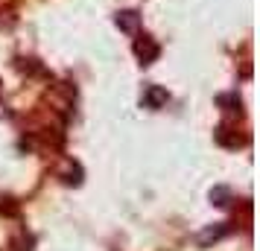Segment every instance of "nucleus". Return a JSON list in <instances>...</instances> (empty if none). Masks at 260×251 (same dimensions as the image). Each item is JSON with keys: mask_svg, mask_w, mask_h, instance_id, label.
Here are the masks:
<instances>
[{"mask_svg": "<svg viewBox=\"0 0 260 251\" xmlns=\"http://www.w3.org/2000/svg\"><path fill=\"white\" fill-rule=\"evenodd\" d=\"M135 53H138V59H141V64H152L155 59H158V53H161V47L155 44L149 35H143L135 41Z\"/></svg>", "mask_w": 260, "mask_h": 251, "instance_id": "1", "label": "nucleus"}, {"mask_svg": "<svg viewBox=\"0 0 260 251\" xmlns=\"http://www.w3.org/2000/svg\"><path fill=\"white\" fill-rule=\"evenodd\" d=\"M167 99H170V96H167V91L161 85H149V88L143 91V105L146 108H161Z\"/></svg>", "mask_w": 260, "mask_h": 251, "instance_id": "2", "label": "nucleus"}, {"mask_svg": "<svg viewBox=\"0 0 260 251\" xmlns=\"http://www.w3.org/2000/svg\"><path fill=\"white\" fill-rule=\"evenodd\" d=\"M228 231H231V228H228V222H219L216 228H208V231L199 237V242H202V245H211V242H216V239H222Z\"/></svg>", "mask_w": 260, "mask_h": 251, "instance_id": "3", "label": "nucleus"}, {"mask_svg": "<svg viewBox=\"0 0 260 251\" xmlns=\"http://www.w3.org/2000/svg\"><path fill=\"white\" fill-rule=\"evenodd\" d=\"M138 24H141V15L138 12H120L117 15V26L120 29H126V32H135Z\"/></svg>", "mask_w": 260, "mask_h": 251, "instance_id": "4", "label": "nucleus"}, {"mask_svg": "<svg viewBox=\"0 0 260 251\" xmlns=\"http://www.w3.org/2000/svg\"><path fill=\"white\" fill-rule=\"evenodd\" d=\"M211 202L216 204V207H228V204H231V190H228V187H213Z\"/></svg>", "mask_w": 260, "mask_h": 251, "instance_id": "5", "label": "nucleus"}, {"mask_svg": "<svg viewBox=\"0 0 260 251\" xmlns=\"http://www.w3.org/2000/svg\"><path fill=\"white\" fill-rule=\"evenodd\" d=\"M216 102H219V105H228L225 111H240V99H237V96H219Z\"/></svg>", "mask_w": 260, "mask_h": 251, "instance_id": "6", "label": "nucleus"}]
</instances>
